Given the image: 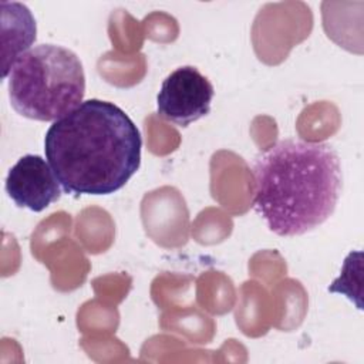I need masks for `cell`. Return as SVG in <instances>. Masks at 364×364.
I'll use <instances>...</instances> for the list:
<instances>
[{
    "instance_id": "cell-1",
    "label": "cell",
    "mask_w": 364,
    "mask_h": 364,
    "mask_svg": "<svg viewBox=\"0 0 364 364\" xmlns=\"http://www.w3.org/2000/svg\"><path fill=\"white\" fill-rule=\"evenodd\" d=\"M142 138L134 121L109 101L91 98L54 121L44 154L64 192L111 195L141 165Z\"/></svg>"
},
{
    "instance_id": "cell-2",
    "label": "cell",
    "mask_w": 364,
    "mask_h": 364,
    "mask_svg": "<svg viewBox=\"0 0 364 364\" xmlns=\"http://www.w3.org/2000/svg\"><path fill=\"white\" fill-rule=\"evenodd\" d=\"M253 208L279 236H300L334 212L343 171L326 142L286 138L260 151L253 168Z\"/></svg>"
},
{
    "instance_id": "cell-3",
    "label": "cell",
    "mask_w": 364,
    "mask_h": 364,
    "mask_svg": "<svg viewBox=\"0 0 364 364\" xmlns=\"http://www.w3.org/2000/svg\"><path fill=\"white\" fill-rule=\"evenodd\" d=\"M85 94L80 57L57 44H38L23 53L9 73V98L21 115L57 121L74 111Z\"/></svg>"
},
{
    "instance_id": "cell-4",
    "label": "cell",
    "mask_w": 364,
    "mask_h": 364,
    "mask_svg": "<svg viewBox=\"0 0 364 364\" xmlns=\"http://www.w3.org/2000/svg\"><path fill=\"white\" fill-rule=\"evenodd\" d=\"M215 95L212 82L193 65L173 70L156 95V112L164 119L188 127L210 112Z\"/></svg>"
},
{
    "instance_id": "cell-5",
    "label": "cell",
    "mask_w": 364,
    "mask_h": 364,
    "mask_svg": "<svg viewBox=\"0 0 364 364\" xmlns=\"http://www.w3.org/2000/svg\"><path fill=\"white\" fill-rule=\"evenodd\" d=\"M6 192L18 206L43 212L61 196V185L50 164L40 155H23L6 176Z\"/></svg>"
},
{
    "instance_id": "cell-6",
    "label": "cell",
    "mask_w": 364,
    "mask_h": 364,
    "mask_svg": "<svg viewBox=\"0 0 364 364\" xmlns=\"http://www.w3.org/2000/svg\"><path fill=\"white\" fill-rule=\"evenodd\" d=\"M3 18V80L7 78L13 63L36 40V20L27 6L21 3L1 1Z\"/></svg>"
}]
</instances>
